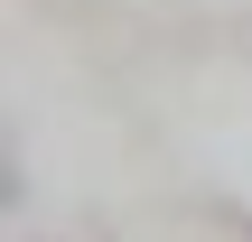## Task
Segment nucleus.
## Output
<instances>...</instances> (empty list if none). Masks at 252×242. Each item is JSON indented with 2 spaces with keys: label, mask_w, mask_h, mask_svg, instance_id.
Returning <instances> with one entry per match:
<instances>
[{
  "label": "nucleus",
  "mask_w": 252,
  "mask_h": 242,
  "mask_svg": "<svg viewBox=\"0 0 252 242\" xmlns=\"http://www.w3.org/2000/svg\"><path fill=\"white\" fill-rule=\"evenodd\" d=\"M9 196H19V168H9V149H0V205H9Z\"/></svg>",
  "instance_id": "1"
}]
</instances>
